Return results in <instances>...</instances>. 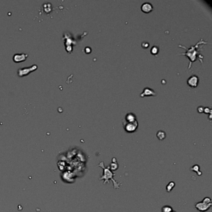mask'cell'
Instances as JSON below:
<instances>
[{
  "label": "cell",
  "instance_id": "6da1fadb",
  "mask_svg": "<svg viewBox=\"0 0 212 212\" xmlns=\"http://www.w3.org/2000/svg\"><path fill=\"white\" fill-rule=\"evenodd\" d=\"M207 42H205V41H204L203 39H201L200 41H199V42H198L195 45V46H191L190 49L186 48L185 47L181 46V45H179V47H182V48L187 49V52H185V53H182V54H180L185 55V56H187L188 57H189V60H190V63H189V69L190 68V66H191L192 63L193 62H194V61H195L197 57L198 51H200V50H199V47H200V46H202H202H204V44H207ZM199 59H200V57H202V58H203V56H202L201 55H200V56H199Z\"/></svg>",
  "mask_w": 212,
  "mask_h": 212
},
{
  "label": "cell",
  "instance_id": "7a4b0ae2",
  "mask_svg": "<svg viewBox=\"0 0 212 212\" xmlns=\"http://www.w3.org/2000/svg\"><path fill=\"white\" fill-rule=\"evenodd\" d=\"M98 167H100L103 168L104 170V174L103 175L102 177H101V178H100V180H105V182H103L104 184H106V182L109 183V180L110 179H111V180H112L113 182L114 183V188L115 189H120V185L121 184H117V183L116 182V181H115V180L113 179V177L114 175H115V174H113L112 172H111L110 170V167H105V166H104V163L103 162H101L99 164Z\"/></svg>",
  "mask_w": 212,
  "mask_h": 212
},
{
  "label": "cell",
  "instance_id": "3957f363",
  "mask_svg": "<svg viewBox=\"0 0 212 212\" xmlns=\"http://www.w3.org/2000/svg\"><path fill=\"white\" fill-rule=\"evenodd\" d=\"M211 205V199L210 198H205L203 201L195 205V208L200 212H205L210 209Z\"/></svg>",
  "mask_w": 212,
  "mask_h": 212
},
{
  "label": "cell",
  "instance_id": "277c9868",
  "mask_svg": "<svg viewBox=\"0 0 212 212\" xmlns=\"http://www.w3.org/2000/svg\"><path fill=\"white\" fill-rule=\"evenodd\" d=\"M123 123L125 130L128 133H132L136 131L138 126L137 120L132 121V122H125V121H124Z\"/></svg>",
  "mask_w": 212,
  "mask_h": 212
},
{
  "label": "cell",
  "instance_id": "5b68a950",
  "mask_svg": "<svg viewBox=\"0 0 212 212\" xmlns=\"http://www.w3.org/2000/svg\"><path fill=\"white\" fill-rule=\"evenodd\" d=\"M187 83L192 87H196L199 83V77L195 75H192L188 78Z\"/></svg>",
  "mask_w": 212,
  "mask_h": 212
},
{
  "label": "cell",
  "instance_id": "8992f818",
  "mask_svg": "<svg viewBox=\"0 0 212 212\" xmlns=\"http://www.w3.org/2000/svg\"><path fill=\"white\" fill-rule=\"evenodd\" d=\"M155 95H156V93L154 91L153 89L150 88L149 87H145L144 88V90L141 93L140 96L141 97H144L146 96H155Z\"/></svg>",
  "mask_w": 212,
  "mask_h": 212
},
{
  "label": "cell",
  "instance_id": "52a82bcc",
  "mask_svg": "<svg viewBox=\"0 0 212 212\" xmlns=\"http://www.w3.org/2000/svg\"><path fill=\"white\" fill-rule=\"evenodd\" d=\"M153 6L150 2H145L143 3L141 6V10L145 13L150 12L152 10Z\"/></svg>",
  "mask_w": 212,
  "mask_h": 212
},
{
  "label": "cell",
  "instance_id": "ba28073f",
  "mask_svg": "<svg viewBox=\"0 0 212 212\" xmlns=\"http://www.w3.org/2000/svg\"><path fill=\"white\" fill-rule=\"evenodd\" d=\"M136 116L133 113H128L125 116V122H132V121H136Z\"/></svg>",
  "mask_w": 212,
  "mask_h": 212
},
{
  "label": "cell",
  "instance_id": "9c48e42d",
  "mask_svg": "<svg viewBox=\"0 0 212 212\" xmlns=\"http://www.w3.org/2000/svg\"><path fill=\"white\" fill-rule=\"evenodd\" d=\"M157 137L159 140H163L165 138V133L163 131H159L157 133Z\"/></svg>",
  "mask_w": 212,
  "mask_h": 212
},
{
  "label": "cell",
  "instance_id": "30bf717a",
  "mask_svg": "<svg viewBox=\"0 0 212 212\" xmlns=\"http://www.w3.org/2000/svg\"><path fill=\"white\" fill-rule=\"evenodd\" d=\"M158 52H159V47H157L156 46H153L151 48V50H150V52L154 55L157 54L158 53Z\"/></svg>",
  "mask_w": 212,
  "mask_h": 212
},
{
  "label": "cell",
  "instance_id": "8fae6325",
  "mask_svg": "<svg viewBox=\"0 0 212 212\" xmlns=\"http://www.w3.org/2000/svg\"><path fill=\"white\" fill-rule=\"evenodd\" d=\"M174 185H175V184H174L173 182H170L169 183V184H168L167 185V188H166L167 190L169 192H170V191H171L172 189L174 188Z\"/></svg>",
  "mask_w": 212,
  "mask_h": 212
},
{
  "label": "cell",
  "instance_id": "7c38bea8",
  "mask_svg": "<svg viewBox=\"0 0 212 212\" xmlns=\"http://www.w3.org/2000/svg\"><path fill=\"white\" fill-rule=\"evenodd\" d=\"M172 211V209L170 206H164L162 209V212H171Z\"/></svg>",
  "mask_w": 212,
  "mask_h": 212
},
{
  "label": "cell",
  "instance_id": "4fadbf2b",
  "mask_svg": "<svg viewBox=\"0 0 212 212\" xmlns=\"http://www.w3.org/2000/svg\"><path fill=\"white\" fill-rule=\"evenodd\" d=\"M118 165L116 162H113V163L112 162L111 164V165H110V168L111 169V170H115L118 169Z\"/></svg>",
  "mask_w": 212,
  "mask_h": 212
},
{
  "label": "cell",
  "instance_id": "5bb4252c",
  "mask_svg": "<svg viewBox=\"0 0 212 212\" xmlns=\"http://www.w3.org/2000/svg\"><path fill=\"white\" fill-rule=\"evenodd\" d=\"M142 47H143L144 48H146V47H149V43L146 42H144L142 43Z\"/></svg>",
  "mask_w": 212,
  "mask_h": 212
},
{
  "label": "cell",
  "instance_id": "9a60e30c",
  "mask_svg": "<svg viewBox=\"0 0 212 212\" xmlns=\"http://www.w3.org/2000/svg\"><path fill=\"white\" fill-rule=\"evenodd\" d=\"M171 212H174V211H172Z\"/></svg>",
  "mask_w": 212,
  "mask_h": 212
}]
</instances>
